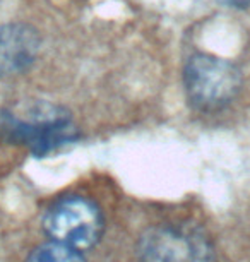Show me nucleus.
I'll list each match as a JSON object with an SVG mask.
<instances>
[{"label":"nucleus","mask_w":250,"mask_h":262,"mask_svg":"<svg viewBox=\"0 0 250 262\" xmlns=\"http://www.w3.org/2000/svg\"><path fill=\"white\" fill-rule=\"evenodd\" d=\"M0 137L11 144L24 146L36 158L79 139L72 117L62 106L36 103L26 115L0 110Z\"/></svg>","instance_id":"f257e3e1"},{"label":"nucleus","mask_w":250,"mask_h":262,"mask_svg":"<svg viewBox=\"0 0 250 262\" xmlns=\"http://www.w3.org/2000/svg\"><path fill=\"white\" fill-rule=\"evenodd\" d=\"M182 79L189 105L204 113L226 108L238 96L243 81L237 63L204 52L187 58Z\"/></svg>","instance_id":"f03ea898"},{"label":"nucleus","mask_w":250,"mask_h":262,"mask_svg":"<svg viewBox=\"0 0 250 262\" xmlns=\"http://www.w3.org/2000/svg\"><path fill=\"white\" fill-rule=\"evenodd\" d=\"M43 230L50 240L86 252L101 240L105 217L91 199L67 195L47 209L43 216Z\"/></svg>","instance_id":"7ed1b4c3"},{"label":"nucleus","mask_w":250,"mask_h":262,"mask_svg":"<svg viewBox=\"0 0 250 262\" xmlns=\"http://www.w3.org/2000/svg\"><path fill=\"white\" fill-rule=\"evenodd\" d=\"M139 262H213V247L197 228L161 225L148 230L137 249Z\"/></svg>","instance_id":"20e7f679"},{"label":"nucleus","mask_w":250,"mask_h":262,"mask_svg":"<svg viewBox=\"0 0 250 262\" xmlns=\"http://www.w3.org/2000/svg\"><path fill=\"white\" fill-rule=\"evenodd\" d=\"M40 48V33L31 24H2L0 26V77H12L26 72L36 62Z\"/></svg>","instance_id":"39448f33"},{"label":"nucleus","mask_w":250,"mask_h":262,"mask_svg":"<svg viewBox=\"0 0 250 262\" xmlns=\"http://www.w3.org/2000/svg\"><path fill=\"white\" fill-rule=\"evenodd\" d=\"M26 262H86V259L81 250L50 240L29 252Z\"/></svg>","instance_id":"423d86ee"},{"label":"nucleus","mask_w":250,"mask_h":262,"mask_svg":"<svg viewBox=\"0 0 250 262\" xmlns=\"http://www.w3.org/2000/svg\"><path fill=\"white\" fill-rule=\"evenodd\" d=\"M224 2L232 7H248L250 6V0H224Z\"/></svg>","instance_id":"0eeeda50"}]
</instances>
